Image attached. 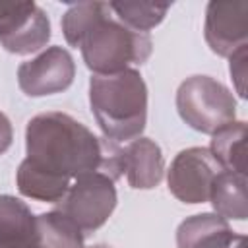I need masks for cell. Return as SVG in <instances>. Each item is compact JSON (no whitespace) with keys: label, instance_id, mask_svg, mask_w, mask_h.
<instances>
[{"label":"cell","instance_id":"16","mask_svg":"<svg viewBox=\"0 0 248 248\" xmlns=\"http://www.w3.org/2000/svg\"><path fill=\"white\" fill-rule=\"evenodd\" d=\"M108 6L116 19L140 33H147L149 29L157 27L170 8V4L157 2H110Z\"/></svg>","mask_w":248,"mask_h":248},{"label":"cell","instance_id":"10","mask_svg":"<svg viewBox=\"0 0 248 248\" xmlns=\"http://www.w3.org/2000/svg\"><path fill=\"white\" fill-rule=\"evenodd\" d=\"M122 172L136 190H151L163 180L165 159L161 147L149 138H136L122 147Z\"/></svg>","mask_w":248,"mask_h":248},{"label":"cell","instance_id":"21","mask_svg":"<svg viewBox=\"0 0 248 248\" xmlns=\"http://www.w3.org/2000/svg\"><path fill=\"white\" fill-rule=\"evenodd\" d=\"M89 248H110V246H107V244H97V246H89Z\"/></svg>","mask_w":248,"mask_h":248},{"label":"cell","instance_id":"8","mask_svg":"<svg viewBox=\"0 0 248 248\" xmlns=\"http://www.w3.org/2000/svg\"><path fill=\"white\" fill-rule=\"evenodd\" d=\"M205 41L219 56H231L248 39V2L213 0L205 10Z\"/></svg>","mask_w":248,"mask_h":248},{"label":"cell","instance_id":"15","mask_svg":"<svg viewBox=\"0 0 248 248\" xmlns=\"http://www.w3.org/2000/svg\"><path fill=\"white\" fill-rule=\"evenodd\" d=\"M50 39V21L48 16L37 6V10L33 12V16L10 37L2 39L0 45L12 52V54H31L41 50Z\"/></svg>","mask_w":248,"mask_h":248},{"label":"cell","instance_id":"9","mask_svg":"<svg viewBox=\"0 0 248 248\" xmlns=\"http://www.w3.org/2000/svg\"><path fill=\"white\" fill-rule=\"evenodd\" d=\"M178 248H246V236L236 234L217 213H198L176 229Z\"/></svg>","mask_w":248,"mask_h":248},{"label":"cell","instance_id":"20","mask_svg":"<svg viewBox=\"0 0 248 248\" xmlns=\"http://www.w3.org/2000/svg\"><path fill=\"white\" fill-rule=\"evenodd\" d=\"M0 248H25V246H16V244H0Z\"/></svg>","mask_w":248,"mask_h":248},{"label":"cell","instance_id":"12","mask_svg":"<svg viewBox=\"0 0 248 248\" xmlns=\"http://www.w3.org/2000/svg\"><path fill=\"white\" fill-rule=\"evenodd\" d=\"M215 213L223 219L244 221L248 215L246 203V174H236L231 170H221L209 190V198Z\"/></svg>","mask_w":248,"mask_h":248},{"label":"cell","instance_id":"2","mask_svg":"<svg viewBox=\"0 0 248 248\" xmlns=\"http://www.w3.org/2000/svg\"><path fill=\"white\" fill-rule=\"evenodd\" d=\"M62 33L68 45L81 50L93 76L116 74L128 70L130 64H143L153 50L151 37L126 27L107 2L70 6L62 16Z\"/></svg>","mask_w":248,"mask_h":248},{"label":"cell","instance_id":"13","mask_svg":"<svg viewBox=\"0 0 248 248\" xmlns=\"http://www.w3.org/2000/svg\"><path fill=\"white\" fill-rule=\"evenodd\" d=\"M209 151L223 170L246 174V122L232 120L215 132Z\"/></svg>","mask_w":248,"mask_h":248},{"label":"cell","instance_id":"18","mask_svg":"<svg viewBox=\"0 0 248 248\" xmlns=\"http://www.w3.org/2000/svg\"><path fill=\"white\" fill-rule=\"evenodd\" d=\"M246 56H248V46H240L236 52H232L229 58H231V78L234 81V87H236V93L244 99L246 97Z\"/></svg>","mask_w":248,"mask_h":248},{"label":"cell","instance_id":"1","mask_svg":"<svg viewBox=\"0 0 248 248\" xmlns=\"http://www.w3.org/2000/svg\"><path fill=\"white\" fill-rule=\"evenodd\" d=\"M25 161L52 178L72 184L85 172H103L120 178L122 147L107 138H97L85 124L66 112H43L25 128Z\"/></svg>","mask_w":248,"mask_h":248},{"label":"cell","instance_id":"17","mask_svg":"<svg viewBox=\"0 0 248 248\" xmlns=\"http://www.w3.org/2000/svg\"><path fill=\"white\" fill-rule=\"evenodd\" d=\"M35 10V2H0V41L16 33Z\"/></svg>","mask_w":248,"mask_h":248},{"label":"cell","instance_id":"7","mask_svg":"<svg viewBox=\"0 0 248 248\" xmlns=\"http://www.w3.org/2000/svg\"><path fill=\"white\" fill-rule=\"evenodd\" d=\"M76 76L72 54L62 46H48L39 56L17 68L19 89L29 97H45L66 91Z\"/></svg>","mask_w":248,"mask_h":248},{"label":"cell","instance_id":"6","mask_svg":"<svg viewBox=\"0 0 248 248\" xmlns=\"http://www.w3.org/2000/svg\"><path fill=\"white\" fill-rule=\"evenodd\" d=\"M223 169L205 147L182 149L170 163L167 184L170 194L184 203H203L209 198L211 182Z\"/></svg>","mask_w":248,"mask_h":248},{"label":"cell","instance_id":"14","mask_svg":"<svg viewBox=\"0 0 248 248\" xmlns=\"http://www.w3.org/2000/svg\"><path fill=\"white\" fill-rule=\"evenodd\" d=\"M35 227L33 248H85L79 227L58 209L37 215Z\"/></svg>","mask_w":248,"mask_h":248},{"label":"cell","instance_id":"5","mask_svg":"<svg viewBox=\"0 0 248 248\" xmlns=\"http://www.w3.org/2000/svg\"><path fill=\"white\" fill-rule=\"evenodd\" d=\"M116 202L114 180L103 172H85L72 180L58 202V211L74 221L83 234H89L108 221Z\"/></svg>","mask_w":248,"mask_h":248},{"label":"cell","instance_id":"4","mask_svg":"<svg viewBox=\"0 0 248 248\" xmlns=\"http://www.w3.org/2000/svg\"><path fill=\"white\" fill-rule=\"evenodd\" d=\"M176 110L190 128L213 136L234 120L236 101L215 78L190 76L178 85Z\"/></svg>","mask_w":248,"mask_h":248},{"label":"cell","instance_id":"11","mask_svg":"<svg viewBox=\"0 0 248 248\" xmlns=\"http://www.w3.org/2000/svg\"><path fill=\"white\" fill-rule=\"evenodd\" d=\"M35 231V215L27 203L10 194H0V244L33 248Z\"/></svg>","mask_w":248,"mask_h":248},{"label":"cell","instance_id":"19","mask_svg":"<svg viewBox=\"0 0 248 248\" xmlns=\"http://www.w3.org/2000/svg\"><path fill=\"white\" fill-rule=\"evenodd\" d=\"M12 140H14L12 122H10V118H8L4 112H0V155L10 149Z\"/></svg>","mask_w":248,"mask_h":248},{"label":"cell","instance_id":"3","mask_svg":"<svg viewBox=\"0 0 248 248\" xmlns=\"http://www.w3.org/2000/svg\"><path fill=\"white\" fill-rule=\"evenodd\" d=\"M89 105L107 140L132 141L140 138L147 122V85L134 68L91 76Z\"/></svg>","mask_w":248,"mask_h":248}]
</instances>
